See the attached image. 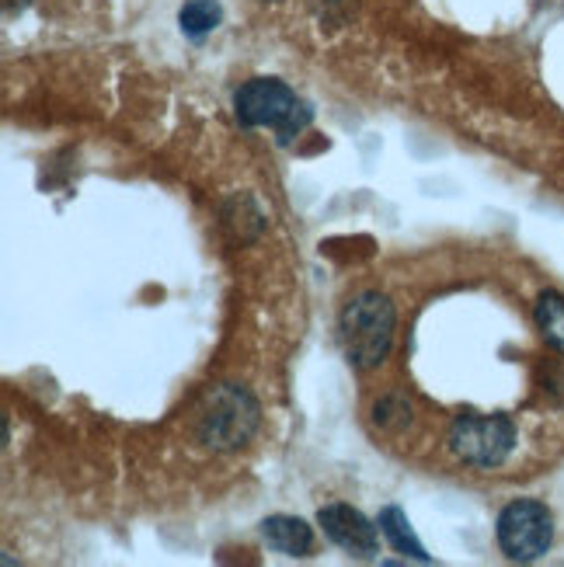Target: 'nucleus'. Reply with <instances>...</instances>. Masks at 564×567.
I'll use <instances>...</instances> for the list:
<instances>
[{
	"label": "nucleus",
	"mask_w": 564,
	"mask_h": 567,
	"mask_svg": "<svg viewBox=\"0 0 564 567\" xmlns=\"http://www.w3.org/2000/svg\"><path fill=\"white\" fill-rule=\"evenodd\" d=\"M234 115L244 130H273L286 146L310 126V105L276 78H255L234 91Z\"/></svg>",
	"instance_id": "obj_2"
},
{
	"label": "nucleus",
	"mask_w": 564,
	"mask_h": 567,
	"mask_svg": "<svg viewBox=\"0 0 564 567\" xmlns=\"http://www.w3.org/2000/svg\"><path fill=\"white\" fill-rule=\"evenodd\" d=\"M338 328H341V349H346V359L366 373V369H377L390 355V349H394L398 313L383 292L366 289L346 303Z\"/></svg>",
	"instance_id": "obj_3"
},
{
	"label": "nucleus",
	"mask_w": 564,
	"mask_h": 567,
	"mask_svg": "<svg viewBox=\"0 0 564 567\" xmlns=\"http://www.w3.org/2000/svg\"><path fill=\"white\" fill-rule=\"evenodd\" d=\"M533 320H536L541 338L551 344V349L564 352V296H557V292H541V296H536Z\"/></svg>",
	"instance_id": "obj_9"
},
{
	"label": "nucleus",
	"mask_w": 564,
	"mask_h": 567,
	"mask_svg": "<svg viewBox=\"0 0 564 567\" xmlns=\"http://www.w3.org/2000/svg\"><path fill=\"white\" fill-rule=\"evenodd\" d=\"M262 539L283 557H307L314 550V529L297 515H268L262 523Z\"/></svg>",
	"instance_id": "obj_7"
},
{
	"label": "nucleus",
	"mask_w": 564,
	"mask_h": 567,
	"mask_svg": "<svg viewBox=\"0 0 564 567\" xmlns=\"http://www.w3.org/2000/svg\"><path fill=\"white\" fill-rule=\"evenodd\" d=\"M317 526L325 529V536L335 547H341L359 560H370L380 550V529L366 519L359 508H352L346 502L325 505L321 512H317Z\"/></svg>",
	"instance_id": "obj_6"
},
{
	"label": "nucleus",
	"mask_w": 564,
	"mask_h": 567,
	"mask_svg": "<svg viewBox=\"0 0 564 567\" xmlns=\"http://www.w3.org/2000/svg\"><path fill=\"white\" fill-rule=\"evenodd\" d=\"M495 536H499V547L509 560L533 564V560H541L554 544V515L544 502H533V498L509 502L499 512Z\"/></svg>",
	"instance_id": "obj_5"
},
{
	"label": "nucleus",
	"mask_w": 564,
	"mask_h": 567,
	"mask_svg": "<svg viewBox=\"0 0 564 567\" xmlns=\"http://www.w3.org/2000/svg\"><path fill=\"white\" fill-rule=\"evenodd\" d=\"M544 393L564 408V359H551L544 365Z\"/></svg>",
	"instance_id": "obj_12"
},
{
	"label": "nucleus",
	"mask_w": 564,
	"mask_h": 567,
	"mask_svg": "<svg viewBox=\"0 0 564 567\" xmlns=\"http://www.w3.org/2000/svg\"><path fill=\"white\" fill-rule=\"evenodd\" d=\"M447 442L457 460L492 471V466H502L512 456V450H516V425H512L509 414L463 411L453 417Z\"/></svg>",
	"instance_id": "obj_4"
},
{
	"label": "nucleus",
	"mask_w": 564,
	"mask_h": 567,
	"mask_svg": "<svg viewBox=\"0 0 564 567\" xmlns=\"http://www.w3.org/2000/svg\"><path fill=\"white\" fill-rule=\"evenodd\" d=\"M373 422L383 429V432H401L408 429L411 422V404L401 398V393H387V398H380L373 404Z\"/></svg>",
	"instance_id": "obj_11"
},
{
	"label": "nucleus",
	"mask_w": 564,
	"mask_h": 567,
	"mask_svg": "<svg viewBox=\"0 0 564 567\" xmlns=\"http://www.w3.org/2000/svg\"><path fill=\"white\" fill-rule=\"evenodd\" d=\"M380 533L387 536V544L394 547L398 554H404V557H411V560H419V564H432V557L425 554V547H422V539L414 536V529H411V523H408V515L398 508V505H387L383 512H380Z\"/></svg>",
	"instance_id": "obj_8"
},
{
	"label": "nucleus",
	"mask_w": 564,
	"mask_h": 567,
	"mask_svg": "<svg viewBox=\"0 0 564 567\" xmlns=\"http://www.w3.org/2000/svg\"><path fill=\"white\" fill-rule=\"evenodd\" d=\"M265 4H268V0H265Z\"/></svg>",
	"instance_id": "obj_13"
},
{
	"label": "nucleus",
	"mask_w": 564,
	"mask_h": 567,
	"mask_svg": "<svg viewBox=\"0 0 564 567\" xmlns=\"http://www.w3.org/2000/svg\"><path fill=\"white\" fill-rule=\"evenodd\" d=\"M219 21H224L219 0H188V4H182V11H178V29L188 39H206L209 32L219 29Z\"/></svg>",
	"instance_id": "obj_10"
},
{
	"label": "nucleus",
	"mask_w": 564,
	"mask_h": 567,
	"mask_svg": "<svg viewBox=\"0 0 564 567\" xmlns=\"http://www.w3.org/2000/svg\"><path fill=\"white\" fill-rule=\"evenodd\" d=\"M262 425V404L240 383H216L195 408V439L213 453H237L255 439Z\"/></svg>",
	"instance_id": "obj_1"
}]
</instances>
